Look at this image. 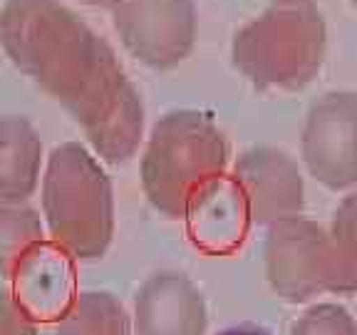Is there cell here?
Here are the masks:
<instances>
[{
  "mask_svg": "<svg viewBox=\"0 0 357 335\" xmlns=\"http://www.w3.org/2000/svg\"><path fill=\"white\" fill-rule=\"evenodd\" d=\"M0 335H38V320L8 290H0Z\"/></svg>",
  "mask_w": 357,
  "mask_h": 335,
  "instance_id": "cell-16",
  "label": "cell"
},
{
  "mask_svg": "<svg viewBox=\"0 0 357 335\" xmlns=\"http://www.w3.org/2000/svg\"><path fill=\"white\" fill-rule=\"evenodd\" d=\"M229 167V140L201 112H167L142 154V186L169 218H191L218 194Z\"/></svg>",
  "mask_w": 357,
  "mask_h": 335,
  "instance_id": "cell-2",
  "label": "cell"
},
{
  "mask_svg": "<svg viewBox=\"0 0 357 335\" xmlns=\"http://www.w3.org/2000/svg\"><path fill=\"white\" fill-rule=\"evenodd\" d=\"M290 3H301V0H273V6H290Z\"/></svg>",
  "mask_w": 357,
  "mask_h": 335,
  "instance_id": "cell-19",
  "label": "cell"
},
{
  "mask_svg": "<svg viewBox=\"0 0 357 335\" xmlns=\"http://www.w3.org/2000/svg\"><path fill=\"white\" fill-rule=\"evenodd\" d=\"M218 335H273L271 330L261 328V325H253V323H241V325H231V328L221 330Z\"/></svg>",
  "mask_w": 357,
  "mask_h": 335,
  "instance_id": "cell-17",
  "label": "cell"
},
{
  "mask_svg": "<svg viewBox=\"0 0 357 335\" xmlns=\"http://www.w3.org/2000/svg\"><path fill=\"white\" fill-rule=\"evenodd\" d=\"M330 236L335 241V248L345 261V266L357 278V191L347 194L335 209L333 223H330Z\"/></svg>",
  "mask_w": 357,
  "mask_h": 335,
  "instance_id": "cell-15",
  "label": "cell"
},
{
  "mask_svg": "<svg viewBox=\"0 0 357 335\" xmlns=\"http://www.w3.org/2000/svg\"><path fill=\"white\" fill-rule=\"evenodd\" d=\"M352 3H355V6H357V0H352Z\"/></svg>",
  "mask_w": 357,
  "mask_h": 335,
  "instance_id": "cell-20",
  "label": "cell"
},
{
  "mask_svg": "<svg viewBox=\"0 0 357 335\" xmlns=\"http://www.w3.org/2000/svg\"><path fill=\"white\" fill-rule=\"evenodd\" d=\"M84 6H95V8H114L117 6V0H79Z\"/></svg>",
  "mask_w": 357,
  "mask_h": 335,
  "instance_id": "cell-18",
  "label": "cell"
},
{
  "mask_svg": "<svg viewBox=\"0 0 357 335\" xmlns=\"http://www.w3.org/2000/svg\"><path fill=\"white\" fill-rule=\"evenodd\" d=\"M290 335H357V320L347 308L335 303H318L307 308L293 323Z\"/></svg>",
  "mask_w": 357,
  "mask_h": 335,
  "instance_id": "cell-14",
  "label": "cell"
},
{
  "mask_svg": "<svg viewBox=\"0 0 357 335\" xmlns=\"http://www.w3.org/2000/svg\"><path fill=\"white\" fill-rule=\"evenodd\" d=\"M129 325L134 335H206V298L186 274L159 271L137 290Z\"/></svg>",
  "mask_w": 357,
  "mask_h": 335,
  "instance_id": "cell-9",
  "label": "cell"
},
{
  "mask_svg": "<svg viewBox=\"0 0 357 335\" xmlns=\"http://www.w3.org/2000/svg\"><path fill=\"white\" fill-rule=\"evenodd\" d=\"M55 323V335H132L127 311L107 290L77 293Z\"/></svg>",
  "mask_w": 357,
  "mask_h": 335,
  "instance_id": "cell-13",
  "label": "cell"
},
{
  "mask_svg": "<svg viewBox=\"0 0 357 335\" xmlns=\"http://www.w3.org/2000/svg\"><path fill=\"white\" fill-rule=\"evenodd\" d=\"M328 30L312 0L271 6L236 33L234 65L261 89H301L320 73Z\"/></svg>",
  "mask_w": 357,
  "mask_h": 335,
  "instance_id": "cell-4",
  "label": "cell"
},
{
  "mask_svg": "<svg viewBox=\"0 0 357 335\" xmlns=\"http://www.w3.org/2000/svg\"><path fill=\"white\" fill-rule=\"evenodd\" d=\"M43 223L52 246L70 261H95L114 234L112 181L95 151L65 142L43 172Z\"/></svg>",
  "mask_w": 357,
  "mask_h": 335,
  "instance_id": "cell-3",
  "label": "cell"
},
{
  "mask_svg": "<svg viewBox=\"0 0 357 335\" xmlns=\"http://www.w3.org/2000/svg\"><path fill=\"white\" fill-rule=\"evenodd\" d=\"M40 246H45L43 216L25 201L0 199V278L13 281Z\"/></svg>",
  "mask_w": 357,
  "mask_h": 335,
  "instance_id": "cell-12",
  "label": "cell"
},
{
  "mask_svg": "<svg viewBox=\"0 0 357 335\" xmlns=\"http://www.w3.org/2000/svg\"><path fill=\"white\" fill-rule=\"evenodd\" d=\"M266 278L278 298L307 303L320 293H355L357 278L340 258L328 229L310 218H288L268 229Z\"/></svg>",
  "mask_w": 357,
  "mask_h": 335,
  "instance_id": "cell-5",
  "label": "cell"
},
{
  "mask_svg": "<svg viewBox=\"0 0 357 335\" xmlns=\"http://www.w3.org/2000/svg\"><path fill=\"white\" fill-rule=\"evenodd\" d=\"M301 154L310 177L337 191L357 184V92H328L307 110Z\"/></svg>",
  "mask_w": 357,
  "mask_h": 335,
  "instance_id": "cell-8",
  "label": "cell"
},
{
  "mask_svg": "<svg viewBox=\"0 0 357 335\" xmlns=\"http://www.w3.org/2000/svg\"><path fill=\"white\" fill-rule=\"evenodd\" d=\"M43 169V142L28 119L0 117V199L25 201Z\"/></svg>",
  "mask_w": 357,
  "mask_h": 335,
  "instance_id": "cell-11",
  "label": "cell"
},
{
  "mask_svg": "<svg viewBox=\"0 0 357 335\" xmlns=\"http://www.w3.org/2000/svg\"><path fill=\"white\" fill-rule=\"evenodd\" d=\"M0 43L17 70L82 127L92 151L122 164L144 137V102L105 38L57 0H8Z\"/></svg>",
  "mask_w": 357,
  "mask_h": 335,
  "instance_id": "cell-1",
  "label": "cell"
},
{
  "mask_svg": "<svg viewBox=\"0 0 357 335\" xmlns=\"http://www.w3.org/2000/svg\"><path fill=\"white\" fill-rule=\"evenodd\" d=\"M229 194L243 221L266 229L303 216L305 209L301 169L275 147H253L238 156L229 177Z\"/></svg>",
  "mask_w": 357,
  "mask_h": 335,
  "instance_id": "cell-6",
  "label": "cell"
},
{
  "mask_svg": "<svg viewBox=\"0 0 357 335\" xmlns=\"http://www.w3.org/2000/svg\"><path fill=\"white\" fill-rule=\"evenodd\" d=\"M13 296L35 320H57L73 303V263L55 246H40L38 251L13 276Z\"/></svg>",
  "mask_w": 357,
  "mask_h": 335,
  "instance_id": "cell-10",
  "label": "cell"
},
{
  "mask_svg": "<svg viewBox=\"0 0 357 335\" xmlns=\"http://www.w3.org/2000/svg\"><path fill=\"white\" fill-rule=\"evenodd\" d=\"M112 20L129 55L154 70L178 65L194 47V0H117Z\"/></svg>",
  "mask_w": 357,
  "mask_h": 335,
  "instance_id": "cell-7",
  "label": "cell"
}]
</instances>
